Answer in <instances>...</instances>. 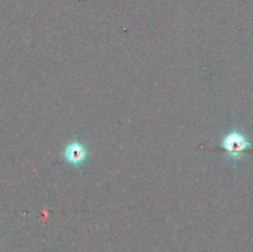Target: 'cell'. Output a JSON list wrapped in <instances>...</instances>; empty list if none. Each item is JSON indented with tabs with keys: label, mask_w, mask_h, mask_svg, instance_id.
<instances>
[{
	"label": "cell",
	"mask_w": 253,
	"mask_h": 252,
	"mask_svg": "<svg viewBox=\"0 0 253 252\" xmlns=\"http://www.w3.org/2000/svg\"><path fill=\"white\" fill-rule=\"evenodd\" d=\"M221 147L229 153L230 157L239 158L250 147V142L241 132L232 131L222 138Z\"/></svg>",
	"instance_id": "6da1fadb"
},
{
	"label": "cell",
	"mask_w": 253,
	"mask_h": 252,
	"mask_svg": "<svg viewBox=\"0 0 253 252\" xmlns=\"http://www.w3.org/2000/svg\"><path fill=\"white\" fill-rule=\"evenodd\" d=\"M63 156L72 166H81L86 160V150L78 141L68 143L63 151Z\"/></svg>",
	"instance_id": "7a4b0ae2"
}]
</instances>
